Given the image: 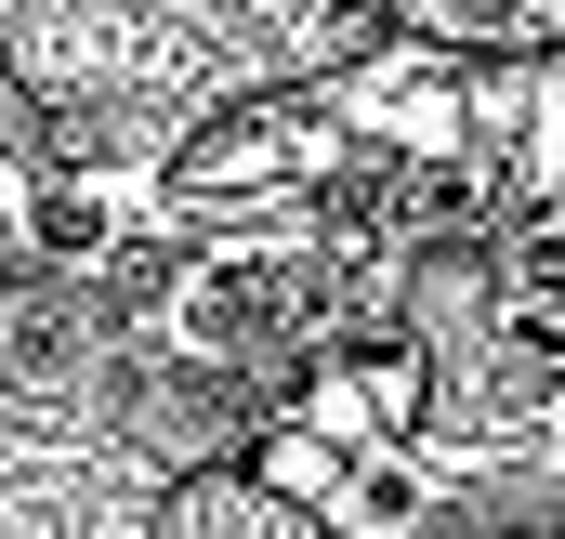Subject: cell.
I'll list each match as a JSON object with an SVG mask.
<instances>
[{"label": "cell", "instance_id": "2", "mask_svg": "<svg viewBox=\"0 0 565 539\" xmlns=\"http://www.w3.org/2000/svg\"><path fill=\"white\" fill-rule=\"evenodd\" d=\"M408 421H422V356H329L302 395V434H342V447H395Z\"/></svg>", "mask_w": 565, "mask_h": 539}, {"label": "cell", "instance_id": "3", "mask_svg": "<svg viewBox=\"0 0 565 539\" xmlns=\"http://www.w3.org/2000/svg\"><path fill=\"white\" fill-rule=\"evenodd\" d=\"M342 158V119H250V133L198 145V184H316Z\"/></svg>", "mask_w": 565, "mask_h": 539}, {"label": "cell", "instance_id": "1", "mask_svg": "<svg viewBox=\"0 0 565 539\" xmlns=\"http://www.w3.org/2000/svg\"><path fill=\"white\" fill-rule=\"evenodd\" d=\"M264 487L329 514L342 539H422V514H434V474L408 447H342V434H302V421L264 447Z\"/></svg>", "mask_w": 565, "mask_h": 539}, {"label": "cell", "instance_id": "4", "mask_svg": "<svg viewBox=\"0 0 565 539\" xmlns=\"http://www.w3.org/2000/svg\"><path fill=\"white\" fill-rule=\"evenodd\" d=\"M184 342H198V356H264V342H277V276L211 264L184 289Z\"/></svg>", "mask_w": 565, "mask_h": 539}, {"label": "cell", "instance_id": "5", "mask_svg": "<svg viewBox=\"0 0 565 539\" xmlns=\"http://www.w3.org/2000/svg\"><path fill=\"white\" fill-rule=\"evenodd\" d=\"M355 119L395 133V145H422V158H460V133H473V106H447V93H422V80H369Z\"/></svg>", "mask_w": 565, "mask_h": 539}, {"label": "cell", "instance_id": "7", "mask_svg": "<svg viewBox=\"0 0 565 539\" xmlns=\"http://www.w3.org/2000/svg\"><path fill=\"white\" fill-rule=\"evenodd\" d=\"M119 224H106V198H40V251H66V264H93Z\"/></svg>", "mask_w": 565, "mask_h": 539}, {"label": "cell", "instance_id": "6", "mask_svg": "<svg viewBox=\"0 0 565 539\" xmlns=\"http://www.w3.org/2000/svg\"><path fill=\"white\" fill-rule=\"evenodd\" d=\"M422 40H553L565 0H408Z\"/></svg>", "mask_w": 565, "mask_h": 539}]
</instances>
